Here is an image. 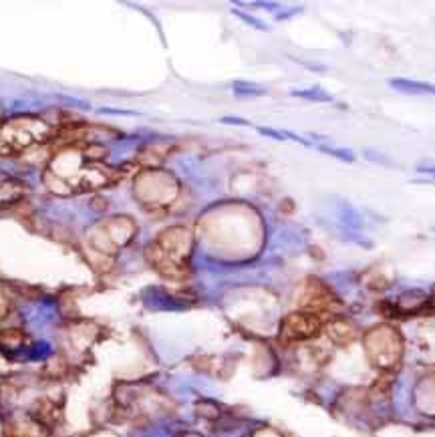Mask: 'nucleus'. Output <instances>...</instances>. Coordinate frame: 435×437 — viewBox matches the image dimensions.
Masks as SVG:
<instances>
[{
    "label": "nucleus",
    "mask_w": 435,
    "mask_h": 437,
    "mask_svg": "<svg viewBox=\"0 0 435 437\" xmlns=\"http://www.w3.org/2000/svg\"><path fill=\"white\" fill-rule=\"evenodd\" d=\"M365 346L371 361L383 369L393 367L401 359V339L397 331L389 327H377L369 331V334L365 337Z\"/></svg>",
    "instance_id": "nucleus-1"
},
{
    "label": "nucleus",
    "mask_w": 435,
    "mask_h": 437,
    "mask_svg": "<svg viewBox=\"0 0 435 437\" xmlns=\"http://www.w3.org/2000/svg\"><path fill=\"white\" fill-rule=\"evenodd\" d=\"M323 327V320L313 313H292L284 317L280 325V339L284 343H301L317 337Z\"/></svg>",
    "instance_id": "nucleus-2"
},
{
    "label": "nucleus",
    "mask_w": 435,
    "mask_h": 437,
    "mask_svg": "<svg viewBox=\"0 0 435 437\" xmlns=\"http://www.w3.org/2000/svg\"><path fill=\"white\" fill-rule=\"evenodd\" d=\"M301 306L304 308V313H313L317 317H323V315L335 313L341 306V301L332 294L329 286H325L318 280L311 279L304 286V294L301 296Z\"/></svg>",
    "instance_id": "nucleus-3"
},
{
    "label": "nucleus",
    "mask_w": 435,
    "mask_h": 437,
    "mask_svg": "<svg viewBox=\"0 0 435 437\" xmlns=\"http://www.w3.org/2000/svg\"><path fill=\"white\" fill-rule=\"evenodd\" d=\"M327 332H329L330 339L337 344H341V346L353 343L356 339L355 327L351 322H347V320H341V318L330 320L329 325H327Z\"/></svg>",
    "instance_id": "nucleus-4"
},
{
    "label": "nucleus",
    "mask_w": 435,
    "mask_h": 437,
    "mask_svg": "<svg viewBox=\"0 0 435 437\" xmlns=\"http://www.w3.org/2000/svg\"><path fill=\"white\" fill-rule=\"evenodd\" d=\"M389 85L397 89V91H403V93L411 95H435V85L431 83H422V81H409V79H391Z\"/></svg>",
    "instance_id": "nucleus-5"
},
{
    "label": "nucleus",
    "mask_w": 435,
    "mask_h": 437,
    "mask_svg": "<svg viewBox=\"0 0 435 437\" xmlns=\"http://www.w3.org/2000/svg\"><path fill=\"white\" fill-rule=\"evenodd\" d=\"M296 97H303V99H311V101H332V95L325 93L323 89H306V91H294Z\"/></svg>",
    "instance_id": "nucleus-6"
},
{
    "label": "nucleus",
    "mask_w": 435,
    "mask_h": 437,
    "mask_svg": "<svg viewBox=\"0 0 435 437\" xmlns=\"http://www.w3.org/2000/svg\"><path fill=\"white\" fill-rule=\"evenodd\" d=\"M196 411H198L202 417H208V419H216L220 415V409L218 405H214L211 401H199L196 405Z\"/></svg>",
    "instance_id": "nucleus-7"
},
{
    "label": "nucleus",
    "mask_w": 435,
    "mask_h": 437,
    "mask_svg": "<svg viewBox=\"0 0 435 437\" xmlns=\"http://www.w3.org/2000/svg\"><path fill=\"white\" fill-rule=\"evenodd\" d=\"M318 149H320V151H325V153H329V156H332V158H337V159L355 161V156H353L349 149H337V147H325V146H320Z\"/></svg>",
    "instance_id": "nucleus-8"
},
{
    "label": "nucleus",
    "mask_w": 435,
    "mask_h": 437,
    "mask_svg": "<svg viewBox=\"0 0 435 437\" xmlns=\"http://www.w3.org/2000/svg\"><path fill=\"white\" fill-rule=\"evenodd\" d=\"M83 156L87 159H103L107 156L105 147L97 146V144H89V146L83 149Z\"/></svg>",
    "instance_id": "nucleus-9"
},
{
    "label": "nucleus",
    "mask_w": 435,
    "mask_h": 437,
    "mask_svg": "<svg viewBox=\"0 0 435 437\" xmlns=\"http://www.w3.org/2000/svg\"><path fill=\"white\" fill-rule=\"evenodd\" d=\"M417 172L431 173V175H435V165H431V163H423V165H419V168H417Z\"/></svg>",
    "instance_id": "nucleus-10"
},
{
    "label": "nucleus",
    "mask_w": 435,
    "mask_h": 437,
    "mask_svg": "<svg viewBox=\"0 0 435 437\" xmlns=\"http://www.w3.org/2000/svg\"><path fill=\"white\" fill-rule=\"evenodd\" d=\"M262 133H266V135H272V137H277V139H282V135L277 132H272V129H260Z\"/></svg>",
    "instance_id": "nucleus-11"
},
{
    "label": "nucleus",
    "mask_w": 435,
    "mask_h": 437,
    "mask_svg": "<svg viewBox=\"0 0 435 437\" xmlns=\"http://www.w3.org/2000/svg\"><path fill=\"white\" fill-rule=\"evenodd\" d=\"M184 437H202V436H198V433H185Z\"/></svg>",
    "instance_id": "nucleus-12"
},
{
    "label": "nucleus",
    "mask_w": 435,
    "mask_h": 437,
    "mask_svg": "<svg viewBox=\"0 0 435 437\" xmlns=\"http://www.w3.org/2000/svg\"><path fill=\"white\" fill-rule=\"evenodd\" d=\"M434 232H435V228H434Z\"/></svg>",
    "instance_id": "nucleus-13"
}]
</instances>
